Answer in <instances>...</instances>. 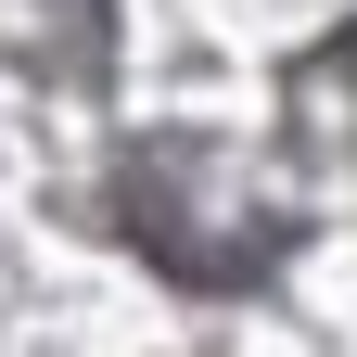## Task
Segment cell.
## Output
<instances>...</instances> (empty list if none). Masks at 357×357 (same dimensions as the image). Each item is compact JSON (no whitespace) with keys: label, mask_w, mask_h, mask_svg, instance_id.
Listing matches in <instances>:
<instances>
[{"label":"cell","mask_w":357,"mask_h":357,"mask_svg":"<svg viewBox=\"0 0 357 357\" xmlns=\"http://www.w3.org/2000/svg\"><path fill=\"white\" fill-rule=\"evenodd\" d=\"M115 217H128V243H141L166 281H204V294H243L255 268L306 230V204L243 192L217 141H128V166H115Z\"/></svg>","instance_id":"obj_1"},{"label":"cell","mask_w":357,"mask_h":357,"mask_svg":"<svg viewBox=\"0 0 357 357\" xmlns=\"http://www.w3.org/2000/svg\"><path fill=\"white\" fill-rule=\"evenodd\" d=\"M281 153L294 166H344V204H357V13L294 64V89H281Z\"/></svg>","instance_id":"obj_2"}]
</instances>
